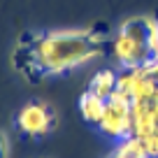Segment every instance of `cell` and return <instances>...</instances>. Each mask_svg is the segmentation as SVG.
Masks as SVG:
<instances>
[{"mask_svg":"<svg viewBox=\"0 0 158 158\" xmlns=\"http://www.w3.org/2000/svg\"><path fill=\"white\" fill-rule=\"evenodd\" d=\"M102 51V40L91 28H65L35 33L33 40L23 37L14 54L16 65L30 79L63 74L93 60Z\"/></svg>","mask_w":158,"mask_h":158,"instance_id":"cell-1","label":"cell"},{"mask_svg":"<svg viewBox=\"0 0 158 158\" xmlns=\"http://www.w3.org/2000/svg\"><path fill=\"white\" fill-rule=\"evenodd\" d=\"M112 54L121 63V68H144L153 58L149 49L147 16H133L118 26L112 40Z\"/></svg>","mask_w":158,"mask_h":158,"instance_id":"cell-2","label":"cell"},{"mask_svg":"<svg viewBox=\"0 0 158 158\" xmlns=\"http://www.w3.org/2000/svg\"><path fill=\"white\" fill-rule=\"evenodd\" d=\"M98 128L107 137H114V139L130 137L133 135V100L128 95H123L121 91H114L107 98L102 121L98 123Z\"/></svg>","mask_w":158,"mask_h":158,"instance_id":"cell-3","label":"cell"},{"mask_svg":"<svg viewBox=\"0 0 158 158\" xmlns=\"http://www.w3.org/2000/svg\"><path fill=\"white\" fill-rule=\"evenodd\" d=\"M158 84L144 72V68H123L116 77V91L128 95L133 102H147L153 98Z\"/></svg>","mask_w":158,"mask_h":158,"instance_id":"cell-4","label":"cell"},{"mask_svg":"<svg viewBox=\"0 0 158 158\" xmlns=\"http://www.w3.org/2000/svg\"><path fill=\"white\" fill-rule=\"evenodd\" d=\"M16 126L21 133L33 135V137H42L56 126L54 109L44 102H28L26 107H21V112L16 114Z\"/></svg>","mask_w":158,"mask_h":158,"instance_id":"cell-5","label":"cell"},{"mask_svg":"<svg viewBox=\"0 0 158 158\" xmlns=\"http://www.w3.org/2000/svg\"><path fill=\"white\" fill-rule=\"evenodd\" d=\"M105 105H107V100H105V98H100V95H95V93H91V91H86V93H81V98H79V112H81L84 121H89V123L98 126L100 121H102Z\"/></svg>","mask_w":158,"mask_h":158,"instance_id":"cell-6","label":"cell"},{"mask_svg":"<svg viewBox=\"0 0 158 158\" xmlns=\"http://www.w3.org/2000/svg\"><path fill=\"white\" fill-rule=\"evenodd\" d=\"M116 77H118V74L114 72V70H100V72H95L93 77H91L89 91L107 100L109 95L116 91Z\"/></svg>","mask_w":158,"mask_h":158,"instance_id":"cell-7","label":"cell"},{"mask_svg":"<svg viewBox=\"0 0 158 158\" xmlns=\"http://www.w3.org/2000/svg\"><path fill=\"white\" fill-rule=\"evenodd\" d=\"M107 158H149L147 149H144L142 139L130 135L126 139H118V144L114 147V151L109 153Z\"/></svg>","mask_w":158,"mask_h":158,"instance_id":"cell-8","label":"cell"},{"mask_svg":"<svg viewBox=\"0 0 158 158\" xmlns=\"http://www.w3.org/2000/svg\"><path fill=\"white\" fill-rule=\"evenodd\" d=\"M137 137V135H135ZM142 139V144H144V149H147V153H149V158H158V130L156 133H151V135H147V137H139Z\"/></svg>","mask_w":158,"mask_h":158,"instance_id":"cell-9","label":"cell"},{"mask_svg":"<svg viewBox=\"0 0 158 158\" xmlns=\"http://www.w3.org/2000/svg\"><path fill=\"white\" fill-rule=\"evenodd\" d=\"M144 72H147L149 77H151L153 81H156V84H158V56H153V58L149 60L147 65H144Z\"/></svg>","mask_w":158,"mask_h":158,"instance_id":"cell-10","label":"cell"},{"mask_svg":"<svg viewBox=\"0 0 158 158\" xmlns=\"http://www.w3.org/2000/svg\"><path fill=\"white\" fill-rule=\"evenodd\" d=\"M7 153H10V144H7L5 133H0V158H7Z\"/></svg>","mask_w":158,"mask_h":158,"instance_id":"cell-11","label":"cell"},{"mask_svg":"<svg viewBox=\"0 0 158 158\" xmlns=\"http://www.w3.org/2000/svg\"><path fill=\"white\" fill-rule=\"evenodd\" d=\"M153 56H158V44H156V51H153Z\"/></svg>","mask_w":158,"mask_h":158,"instance_id":"cell-12","label":"cell"}]
</instances>
